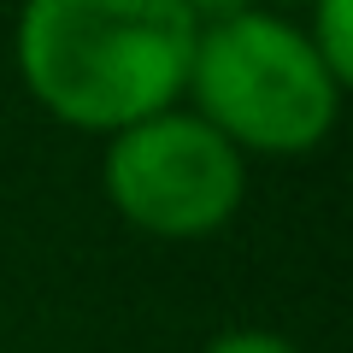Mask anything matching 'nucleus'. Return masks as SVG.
Here are the masks:
<instances>
[{
	"label": "nucleus",
	"mask_w": 353,
	"mask_h": 353,
	"mask_svg": "<svg viewBox=\"0 0 353 353\" xmlns=\"http://www.w3.org/2000/svg\"><path fill=\"white\" fill-rule=\"evenodd\" d=\"M194 12V24H212V18H230V12H248V6H259V0H183Z\"/></svg>",
	"instance_id": "nucleus-6"
},
{
	"label": "nucleus",
	"mask_w": 353,
	"mask_h": 353,
	"mask_svg": "<svg viewBox=\"0 0 353 353\" xmlns=\"http://www.w3.org/2000/svg\"><path fill=\"white\" fill-rule=\"evenodd\" d=\"M201 353H301L283 330H259V324H236V330H218Z\"/></svg>",
	"instance_id": "nucleus-5"
},
{
	"label": "nucleus",
	"mask_w": 353,
	"mask_h": 353,
	"mask_svg": "<svg viewBox=\"0 0 353 353\" xmlns=\"http://www.w3.org/2000/svg\"><path fill=\"white\" fill-rule=\"evenodd\" d=\"M301 30L318 48V59H324L341 83H353V0H312Z\"/></svg>",
	"instance_id": "nucleus-4"
},
{
	"label": "nucleus",
	"mask_w": 353,
	"mask_h": 353,
	"mask_svg": "<svg viewBox=\"0 0 353 353\" xmlns=\"http://www.w3.org/2000/svg\"><path fill=\"white\" fill-rule=\"evenodd\" d=\"M183 94L241 159H306L330 141L347 83L294 18L248 6L201 24Z\"/></svg>",
	"instance_id": "nucleus-2"
},
{
	"label": "nucleus",
	"mask_w": 353,
	"mask_h": 353,
	"mask_svg": "<svg viewBox=\"0 0 353 353\" xmlns=\"http://www.w3.org/2000/svg\"><path fill=\"white\" fill-rule=\"evenodd\" d=\"M194 36L183 0H24L12 59L53 124L106 141L183 101Z\"/></svg>",
	"instance_id": "nucleus-1"
},
{
	"label": "nucleus",
	"mask_w": 353,
	"mask_h": 353,
	"mask_svg": "<svg viewBox=\"0 0 353 353\" xmlns=\"http://www.w3.org/2000/svg\"><path fill=\"white\" fill-rule=\"evenodd\" d=\"M101 189L130 230L153 241H206L248 201V159L194 106H165L112 130Z\"/></svg>",
	"instance_id": "nucleus-3"
}]
</instances>
